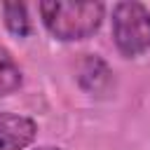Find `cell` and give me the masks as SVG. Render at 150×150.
<instances>
[{
  "mask_svg": "<svg viewBox=\"0 0 150 150\" xmlns=\"http://www.w3.org/2000/svg\"><path fill=\"white\" fill-rule=\"evenodd\" d=\"M47 30L59 40H84L94 35L103 21L101 2H40Z\"/></svg>",
  "mask_w": 150,
  "mask_h": 150,
  "instance_id": "obj_1",
  "label": "cell"
},
{
  "mask_svg": "<svg viewBox=\"0 0 150 150\" xmlns=\"http://www.w3.org/2000/svg\"><path fill=\"white\" fill-rule=\"evenodd\" d=\"M112 38L129 59L150 49V9L141 2H117L112 7Z\"/></svg>",
  "mask_w": 150,
  "mask_h": 150,
  "instance_id": "obj_2",
  "label": "cell"
},
{
  "mask_svg": "<svg viewBox=\"0 0 150 150\" xmlns=\"http://www.w3.org/2000/svg\"><path fill=\"white\" fill-rule=\"evenodd\" d=\"M38 127L30 117L0 110V150H23L35 141Z\"/></svg>",
  "mask_w": 150,
  "mask_h": 150,
  "instance_id": "obj_3",
  "label": "cell"
},
{
  "mask_svg": "<svg viewBox=\"0 0 150 150\" xmlns=\"http://www.w3.org/2000/svg\"><path fill=\"white\" fill-rule=\"evenodd\" d=\"M77 82L84 91L94 96H105L112 89V70L101 56L84 54L77 63Z\"/></svg>",
  "mask_w": 150,
  "mask_h": 150,
  "instance_id": "obj_4",
  "label": "cell"
},
{
  "mask_svg": "<svg viewBox=\"0 0 150 150\" xmlns=\"http://www.w3.org/2000/svg\"><path fill=\"white\" fill-rule=\"evenodd\" d=\"M21 87V68L12 59V54L0 47V96L12 94Z\"/></svg>",
  "mask_w": 150,
  "mask_h": 150,
  "instance_id": "obj_5",
  "label": "cell"
},
{
  "mask_svg": "<svg viewBox=\"0 0 150 150\" xmlns=\"http://www.w3.org/2000/svg\"><path fill=\"white\" fill-rule=\"evenodd\" d=\"M2 14H5L7 28L14 35L26 38L30 33V21H28V14H26V5H21V2H5L2 5Z\"/></svg>",
  "mask_w": 150,
  "mask_h": 150,
  "instance_id": "obj_6",
  "label": "cell"
},
{
  "mask_svg": "<svg viewBox=\"0 0 150 150\" xmlns=\"http://www.w3.org/2000/svg\"><path fill=\"white\" fill-rule=\"evenodd\" d=\"M38 150H61V148H38Z\"/></svg>",
  "mask_w": 150,
  "mask_h": 150,
  "instance_id": "obj_7",
  "label": "cell"
}]
</instances>
